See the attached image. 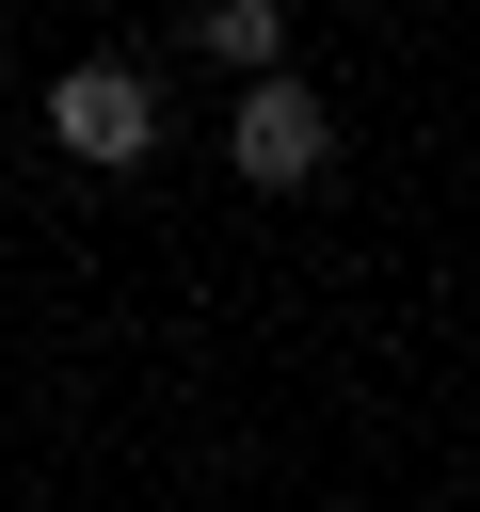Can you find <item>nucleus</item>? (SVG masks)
<instances>
[{"label":"nucleus","mask_w":480,"mask_h":512,"mask_svg":"<svg viewBox=\"0 0 480 512\" xmlns=\"http://www.w3.org/2000/svg\"><path fill=\"white\" fill-rule=\"evenodd\" d=\"M48 144H64L80 176H144V160H160V80H144V64H64V80H48Z\"/></svg>","instance_id":"f257e3e1"},{"label":"nucleus","mask_w":480,"mask_h":512,"mask_svg":"<svg viewBox=\"0 0 480 512\" xmlns=\"http://www.w3.org/2000/svg\"><path fill=\"white\" fill-rule=\"evenodd\" d=\"M224 160H240V192H304L320 160H336V112L272 64V80H240V112H224Z\"/></svg>","instance_id":"f03ea898"},{"label":"nucleus","mask_w":480,"mask_h":512,"mask_svg":"<svg viewBox=\"0 0 480 512\" xmlns=\"http://www.w3.org/2000/svg\"><path fill=\"white\" fill-rule=\"evenodd\" d=\"M176 16H208V0H176Z\"/></svg>","instance_id":"20e7f679"},{"label":"nucleus","mask_w":480,"mask_h":512,"mask_svg":"<svg viewBox=\"0 0 480 512\" xmlns=\"http://www.w3.org/2000/svg\"><path fill=\"white\" fill-rule=\"evenodd\" d=\"M192 48H208L224 80H272V64H288V0H208V16H192Z\"/></svg>","instance_id":"7ed1b4c3"}]
</instances>
